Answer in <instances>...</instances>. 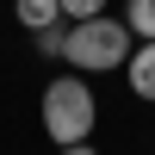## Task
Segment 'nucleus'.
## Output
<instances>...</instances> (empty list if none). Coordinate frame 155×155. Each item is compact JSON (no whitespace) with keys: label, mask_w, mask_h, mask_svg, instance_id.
<instances>
[{"label":"nucleus","mask_w":155,"mask_h":155,"mask_svg":"<svg viewBox=\"0 0 155 155\" xmlns=\"http://www.w3.org/2000/svg\"><path fill=\"white\" fill-rule=\"evenodd\" d=\"M124 74H130V93L155 106V44H137L130 62H124Z\"/></svg>","instance_id":"nucleus-3"},{"label":"nucleus","mask_w":155,"mask_h":155,"mask_svg":"<svg viewBox=\"0 0 155 155\" xmlns=\"http://www.w3.org/2000/svg\"><path fill=\"white\" fill-rule=\"evenodd\" d=\"M31 37H37L44 56H62V25H44V31H31Z\"/></svg>","instance_id":"nucleus-7"},{"label":"nucleus","mask_w":155,"mask_h":155,"mask_svg":"<svg viewBox=\"0 0 155 155\" xmlns=\"http://www.w3.org/2000/svg\"><path fill=\"white\" fill-rule=\"evenodd\" d=\"M130 50H137L130 25H124V19H112V12L81 19V25H68V31H62V62H68V68H81V74L124 68V62H130Z\"/></svg>","instance_id":"nucleus-1"},{"label":"nucleus","mask_w":155,"mask_h":155,"mask_svg":"<svg viewBox=\"0 0 155 155\" xmlns=\"http://www.w3.org/2000/svg\"><path fill=\"white\" fill-rule=\"evenodd\" d=\"M12 19L25 31H44V25H62V6L56 0H12Z\"/></svg>","instance_id":"nucleus-4"},{"label":"nucleus","mask_w":155,"mask_h":155,"mask_svg":"<svg viewBox=\"0 0 155 155\" xmlns=\"http://www.w3.org/2000/svg\"><path fill=\"white\" fill-rule=\"evenodd\" d=\"M56 155H99L93 143H68V149H56Z\"/></svg>","instance_id":"nucleus-8"},{"label":"nucleus","mask_w":155,"mask_h":155,"mask_svg":"<svg viewBox=\"0 0 155 155\" xmlns=\"http://www.w3.org/2000/svg\"><path fill=\"white\" fill-rule=\"evenodd\" d=\"M44 130H50V143L56 149H68V143H87L93 137V124H99V106H93V87L87 81H74V74H62V81H50L44 87Z\"/></svg>","instance_id":"nucleus-2"},{"label":"nucleus","mask_w":155,"mask_h":155,"mask_svg":"<svg viewBox=\"0 0 155 155\" xmlns=\"http://www.w3.org/2000/svg\"><path fill=\"white\" fill-rule=\"evenodd\" d=\"M124 25L137 44H155V0H124Z\"/></svg>","instance_id":"nucleus-5"},{"label":"nucleus","mask_w":155,"mask_h":155,"mask_svg":"<svg viewBox=\"0 0 155 155\" xmlns=\"http://www.w3.org/2000/svg\"><path fill=\"white\" fill-rule=\"evenodd\" d=\"M56 6H62V19H68V25H81V19H99L106 0H56Z\"/></svg>","instance_id":"nucleus-6"}]
</instances>
